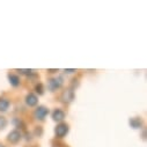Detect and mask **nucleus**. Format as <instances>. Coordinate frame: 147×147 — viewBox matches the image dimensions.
<instances>
[{"mask_svg":"<svg viewBox=\"0 0 147 147\" xmlns=\"http://www.w3.org/2000/svg\"><path fill=\"white\" fill-rule=\"evenodd\" d=\"M61 86V79L59 78L58 80L57 79H51L50 81H49V87H50V89H56V88H59Z\"/></svg>","mask_w":147,"mask_h":147,"instance_id":"obj_5","label":"nucleus"},{"mask_svg":"<svg viewBox=\"0 0 147 147\" xmlns=\"http://www.w3.org/2000/svg\"><path fill=\"white\" fill-rule=\"evenodd\" d=\"M49 114V110L47 109V108H44V107H40V108H37V110L35 111V116L37 117L38 119H44L45 118V116Z\"/></svg>","mask_w":147,"mask_h":147,"instance_id":"obj_1","label":"nucleus"},{"mask_svg":"<svg viewBox=\"0 0 147 147\" xmlns=\"http://www.w3.org/2000/svg\"><path fill=\"white\" fill-rule=\"evenodd\" d=\"M9 81H11V84L13 85V86H18L19 85V82H20V80H19V78L16 77V76H9Z\"/></svg>","mask_w":147,"mask_h":147,"instance_id":"obj_10","label":"nucleus"},{"mask_svg":"<svg viewBox=\"0 0 147 147\" xmlns=\"http://www.w3.org/2000/svg\"><path fill=\"white\" fill-rule=\"evenodd\" d=\"M73 97H74V94H73V92L71 89H67L63 94V101L64 102H71L73 100Z\"/></svg>","mask_w":147,"mask_h":147,"instance_id":"obj_6","label":"nucleus"},{"mask_svg":"<svg viewBox=\"0 0 147 147\" xmlns=\"http://www.w3.org/2000/svg\"><path fill=\"white\" fill-rule=\"evenodd\" d=\"M21 138V134L19 131H12L9 134H8V140L11 142H18Z\"/></svg>","mask_w":147,"mask_h":147,"instance_id":"obj_4","label":"nucleus"},{"mask_svg":"<svg viewBox=\"0 0 147 147\" xmlns=\"http://www.w3.org/2000/svg\"><path fill=\"white\" fill-rule=\"evenodd\" d=\"M36 92L40 93V94H43V86L40 84L38 86H36Z\"/></svg>","mask_w":147,"mask_h":147,"instance_id":"obj_12","label":"nucleus"},{"mask_svg":"<svg viewBox=\"0 0 147 147\" xmlns=\"http://www.w3.org/2000/svg\"><path fill=\"white\" fill-rule=\"evenodd\" d=\"M9 105V102L5 98H0V111H6Z\"/></svg>","mask_w":147,"mask_h":147,"instance_id":"obj_8","label":"nucleus"},{"mask_svg":"<svg viewBox=\"0 0 147 147\" xmlns=\"http://www.w3.org/2000/svg\"><path fill=\"white\" fill-rule=\"evenodd\" d=\"M6 124H7L6 119H5L4 117H0V130H1V129H4V127L6 126Z\"/></svg>","mask_w":147,"mask_h":147,"instance_id":"obj_11","label":"nucleus"},{"mask_svg":"<svg viewBox=\"0 0 147 147\" xmlns=\"http://www.w3.org/2000/svg\"><path fill=\"white\" fill-rule=\"evenodd\" d=\"M130 124L132 125V127L138 129V127H140V126H141V121H140V119H138V118H132V119L130 121Z\"/></svg>","mask_w":147,"mask_h":147,"instance_id":"obj_9","label":"nucleus"},{"mask_svg":"<svg viewBox=\"0 0 147 147\" xmlns=\"http://www.w3.org/2000/svg\"><path fill=\"white\" fill-rule=\"evenodd\" d=\"M0 147H4V146H1V145H0Z\"/></svg>","mask_w":147,"mask_h":147,"instance_id":"obj_13","label":"nucleus"},{"mask_svg":"<svg viewBox=\"0 0 147 147\" xmlns=\"http://www.w3.org/2000/svg\"><path fill=\"white\" fill-rule=\"evenodd\" d=\"M67 132H68V126H67L66 124H60V125H58L57 129H56V134H57V137H59V138H63Z\"/></svg>","mask_w":147,"mask_h":147,"instance_id":"obj_2","label":"nucleus"},{"mask_svg":"<svg viewBox=\"0 0 147 147\" xmlns=\"http://www.w3.org/2000/svg\"><path fill=\"white\" fill-rule=\"evenodd\" d=\"M64 117H65V114H64L63 110H60V109L55 110L53 114H52V118H53L55 121H58V122L63 121V119H64Z\"/></svg>","mask_w":147,"mask_h":147,"instance_id":"obj_3","label":"nucleus"},{"mask_svg":"<svg viewBox=\"0 0 147 147\" xmlns=\"http://www.w3.org/2000/svg\"><path fill=\"white\" fill-rule=\"evenodd\" d=\"M27 103L29 105H35L36 103H37V97H36L34 94H29L27 96Z\"/></svg>","mask_w":147,"mask_h":147,"instance_id":"obj_7","label":"nucleus"}]
</instances>
